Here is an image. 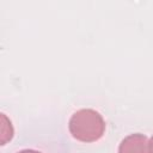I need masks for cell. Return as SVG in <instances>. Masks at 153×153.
Segmentation results:
<instances>
[{
  "instance_id": "cell-1",
  "label": "cell",
  "mask_w": 153,
  "mask_h": 153,
  "mask_svg": "<svg viewBox=\"0 0 153 153\" xmlns=\"http://www.w3.org/2000/svg\"><path fill=\"white\" fill-rule=\"evenodd\" d=\"M68 128L74 139L82 142H93L103 136L105 122L98 111L81 109L72 115Z\"/></svg>"
},
{
  "instance_id": "cell-2",
  "label": "cell",
  "mask_w": 153,
  "mask_h": 153,
  "mask_svg": "<svg viewBox=\"0 0 153 153\" xmlns=\"http://www.w3.org/2000/svg\"><path fill=\"white\" fill-rule=\"evenodd\" d=\"M118 153H151L149 140L140 133L130 134L121 141Z\"/></svg>"
},
{
  "instance_id": "cell-3",
  "label": "cell",
  "mask_w": 153,
  "mask_h": 153,
  "mask_svg": "<svg viewBox=\"0 0 153 153\" xmlns=\"http://www.w3.org/2000/svg\"><path fill=\"white\" fill-rule=\"evenodd\" d=\"M17 153H42V152H38V151H35V149H22Z\"/></svg>"
},
{
  "instance_id": "cell-4",
  "label": "cell",
  "mask_w": 153,
  "mask_h": 153,
  "mask_svg": "<svg viewBox=\"0 0 153 153\" xmlns=\"http://www.w3.org/2000/svg\"><path fill=\"white\" fill-rule=\"evenodd\" d=\"M149 146H151V153H153V136L149 140Z\"/></svg>"
}]
</instances>
